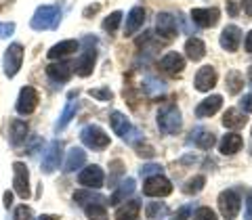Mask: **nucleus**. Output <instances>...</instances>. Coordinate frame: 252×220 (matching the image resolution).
<instances>
[{
	"label": "nucleus",
	"instance_id": "nucleus-13",
	"mask_svg": "<svg viewBox=\"0 0 252 220\" xmlns=\"http://www.w3.org/2000/svg\"><path fill=\"white\" fill-rule=\"evenodd\" d=\"M156 31L164 40H172L177 36V19L170 13H158L156 15Z\"/></svg>",
	"mask_w": 252,
	"mask_h": 220
},
{
	"label": "nucleus",
	"instance_id": "nucleus-24",
	"mask_svg": "<svg viewBox=\"0 0 252 220\" xmlns=\"http://www.w3.org/2000/svg\"><path fill=\"white\" fill-rule=\"evenodd\" d=\"M78 44L76 40H63L59 44H55L49 49V53H46V57L53 59V61H57V59H63V57H69V55H74L78 51Z\"/></svg>",
	"mask_w": 252,
	"mask_h": 220
},
{
	"label": "nucleus",
	"instance_id": "nucleus-42",
	"mask_svg": "<svg viewBox=\"0 0 252 220\" xmlns=\"http://www.w3.org/2000/svg\"><path fill=\"white\" fill-rule=\"evenodd\" d=\"M160 166L158 164H147V166H143L141 168V176H145V178H149V176H156V174H160Z\"/></svg>",
	"mask_w": 252,
	"mask_h": 220
},
{
	"label": "nucleus",
	"instance_id": "nucleus-38",
	"mask_svg": "<svg viewBox=\"0 0 252 220\" xmlns=\"http://www.w3.org/2000/svg\"><path fill=\"white\" fill-rule=\"evenodd\" d=\"M109 170H112V178H109V185H116V180L120 178L122 174H124V164L120 162V160H114L112 164H109Z\"/></svg>",
	"mask_w": 252,
	"mask_h": 220
},
{
	"label": "nucleus",
	"instance_id": "nucleus-18",
	"mask_svg": "<svg viewBox=\"0 0 252 220\" xmlns=\"http://www.w3.org/2000/svg\"><path fill=\"white\" fill-rule=\"evenodd\" d=\"M94 61H97V51L94 49H86L80 57L74 63V72L80 78H89L94 69Z\"/></svg>",
	"mask_w": 252,
	"mask_h": 220
},
{
	"label": "nucleus",
	"instance_id": "nucleus-39",
	"mask_svg": "<svg viewBox=\"0 0 252 220\" xmlns=\"http://www.w3.org/2000/svg\"><path fill=\"white\" fill-rule=\"evenodd\" d=\"M193 220H219L217 218V212L210 210V208H198L193 212Z\"/></svg>",
	"mask_w": 252,
	"mask_h": 220
},
{
	"label": "nucleus",
	"instance_id": "nucleus-49",
	"mask_svg": "<svg viewBox=\"0 0 252 220\" xmlns=\"http://www.w3.org/2000/svg\"><path fill=\"white\" fill-rule=\"evenodd\" d=\"M242 6H244V13H246L248 17H252V0H244Z\"/></svg>",
	"mask_w": 252,
	"mask_h": 220
},
{
	"label": "nucleus",
	"instance_id": "nucleus-22",
	"mask_svg": "<svg viewBox=\"0 0 252 220\" xmlns=\"http://www.w3.org/2000/svg\"><path fill=\"white\" fill-rule=\"evenodd\" d=\"M248 122V117L246 113L242 111V109H235V107H229L227 111L223 113V126L225 128H229V130H240L244 128Z\"/></svg>",
	"mask_w": 252,
	"mask_h": 220
},
{
	"label": "nucleus",
	"instance_id": "nucleus-11",
	"mask_svg": "<svg viewBox=\"0 0 252 220\" xmlns=\"http://www.w3.org/2000/svg\"><path fill=\"white\" fill-rule=\"evenodd\" d=\"M109 124H112V130L118 137H122L124 140H132V137L137 135V130L132 128V124L128 122V117L120 111H112L109 115Z\"/></svg>",
	"mask_w": 252,
	"mask_h": 220
},
{
	"label": "nucleus",
	"instance_id": "nucleus-44",
	"mask_svg": "<svg viewBox=\"0 0 252 220\" xmlns=\"http://www.w3.org/2000/svg\"><path fill=\"white\" fill-rule=\"evenodd\" d=\"M240 109L244 113H252V92L244 94V99L240 101Z\"/></svg>",
	"mask_w": 252,
	"mask_h": 220
},
{
	"label": "nucleus",
	"instance_id": "nucleus-48",
	"mask_svg": "<svg viewBox=\"0 0 252 220\" xmlns=\"http://www.w3.org/2000/svg\"><path fill=\"white\" fill-rule=\"evenodd\" d=\"M244 49H246V53L252 55V29L248 31V36H246V42H244Z\"/></svg>",
	"mask_w": 252,
	"mask_h": 220
},
{
	"label": "nucleus",
	"instance_id": "nucleus-35",
	"mask_svg": "<svg viewBox=\"0 0 252 220\" xmlns=\"http://www.w3.org/2000/svg\"><path fill=\"white\" fill-rule=\"evenodd\" d=\"M84 212H86V218H89V220H109L107 210H105L103 203H93V206H86Z\"/></svg>",
	"mask_w": 252,
	"mask_h": 220
},
{
	"label": "nucleus",
	"instance_id": "nucleus-1",
	"mask_svg": "<svg viewBox=\"0 0 252 220\" xmlns=\"http://www.w3.org/2000/svg\"><path fill=\"white\" fill-rule=\"evenodd\" d=\"M61 21V6L59 4H44L38 6L36 13L32 15L30 26L36 31H44V29H55Z\"/></svg>",
	"mask_w": 252,
	"mask_h": 220
},
{
	"label": "nucleus",
	"instance_id": "nucleus-5",
	"mask_svg": "<svg viewBox=\"0 0 252 220\" xmlns=\"http://www.w3.org/2000/svg\"><path fill=\"white\" fill-rule=\"evenodd\" d=\"M38 103H40L38 90L34 88V86H23V88L19 90L17 105H15V109H17V113H19V115H32V113L36 111Z\"/></svg>",
	"mask_w": 252,
	"mask_h": 220
},
{
	"label": "nucleus",
	"instance_id": "nucleus-3",
	"mask_svg": "<svg viewBox=\"0 0 252 220\" xmlns=\"http://www.w3.org/2000/svg\"><path fill=\"white\" fill-rule=\"evenodd\" d=\"M183 126V120H181V111L175 105L164 107L160 113H158V128H160L164 135H177Z\"/></svg>",
	"mask_w": 252,
	"mask_h": 220
},
{
	"label": "nucleus",
	"instance_id": "nucleus-47",
	"mask_svg": "<svg viewBox=\"0 0 252 220\" xmlns=\"http://www.w3.org/2000/svg\"><path fill=\"white\" fill-rule=\"evenodd\" d=\"M99 9H101V4H93V6H86V9H84V17H91V15L99 13Z\"/></svg>",
	"mask_w": 252,
	"mask_h": 220
},
{
	"label": "nucleus",
	"instance_id": "nucleus-15",
	"mask_svg": "<svg viewBox=\"0 0 252 220\" xmlns=\"http://www.w3.org/2000/svg\"><path fill=\"white\" fill-rule=\"evenodd\" d=\"M46 76L51 78L53 82H67L69 78L74 76V63L69 61H57V63H51L46 65Z\"/></svg>",
	"mask_w": 252,
	"mask_h": 220
},
{
	"label": "nucleus",
	"instance_id": "nucleus-25",
	"mask_svg": "<svg viewBox=\"0 0 252 220\" xmlns=\"http://www.w3.org/2000/svg\"><path fill=\"white\" fill-rule=\"evenodd\" d=\"M84 164H86V153H84V149L72 147V149L67 151V160H65V166H63V172H76V170H80Z\"/></svg>",
	"mask_w": 252,
	"mask_h": 220
},
{
	"label": "nucleus",
	"instance_id": "nucleus-19",
	"mask_svg": "<svg viewBox=\"0 0 252 220\" xmlns=\"http://www.w3.org/2000/svg\"><path fill=\"white\" fill-rule=\"evenodd\" d=\"M145 23V9L143 6H132L126 15V23H124V36H132L137 29L143 28Z\"/></svg>",
	"mask_w": 252,
	"mask_h": 220
},
{
	"label": "nucleus",
	"instance_id": "nucleus-26",
	"mask_svg": "<svg viewBox=\"0 0 252 220\" xmlns=\"http://www.w3.org/2000/svg\"><path fill=\"white\" fill-rule=\"evenodd\" d=\"M141 214V203L137 199H130V201H124L120 208L116 210L114 218L116 220H137Z\"/></svg>",
	"mask_w": 252,
	"mask_h": 220
},
{
	"label": "nucleus",
	"instance_id": "nucleus-27",
	"mask_svg": "<svg viewBox=\"0 0 252 220\" xmlns=\"http://www.w3.org/2000/svg\"><path fill=\"white\" fill-rule=\"evenodd\" d=\"M74 201L78 203V206H93V203H107V199L103 197V195H99V193H94L93 189H80V191H76L74 193Z\"/></svg>",
	"mask_w": 252,
	"mask_h": 220
},
{
	"label": "nucleus",
	"instance_id": "nucleus-9",
	"mask_svg": "<svg viewBox=\"0 0 252 220\" xmlns=\"http://www.w3.org/2000/svg\"><path fill=\"white\" fill-rule=\"evenodd\" d=\"M143 193L147 197H168L172 193V183L162 176V174H156V176H149L143 185Z\"/></svg>",
	"mask_w": 252,
	"mask_h": 220
},
{
	"label": "nucleus",
	"instance_id": "nucleus-51",
	"mask_svg": "<svg viewBox=\"0 0 252 220\" xmlns=\"http://www.w3.org/2000/svg\"><path fill=\"white\" fill-rule=\"evenodd\" d=\"M11 206H13V193H9V191H6V193H4V208L9 210Z\"/></svg>",
	"mask_w": 252,
	"mask_h": 220
},
{
	"label": "nucleus",
	"instance_id": "nucleus-34",
	"mask_svg": "<svg viewBox=\"0 0 252 220\" xmlns=\"http://www.w3.org/2000/svg\"><path fill=\"white\" fill-rule=\"evenodd\" d=\"M204 185H206V176L198 174V176L189 178L187 183L183 185V193H185V195H198L202 189H204Z\"/></svg>",
	"mask_w": 252,
	"mask_h": 220
},
{
	"label": "nucleus",
	"instance_id": "nucleus-20",
	"mask_svg": "<svg viewBox=\"0 0 252 220\" xmlns=\"http://www.w3.org/2000/svg\"><path fill=\"white\" fill-rule=\"evenodd\" d=\"M220 105H223V97L220 94H210V97H206L204 101H200L198 107H195V115L198 117H210L215 115Z\"/></svg>",
	"mask_w": 252,
	"mask_h": 220
},
{
	"label": "nucleus",
	"instance_id": "nucleus-32",
	"mask_svg": "<svg viewBox=\"0 0 252 220\" xmlns=\"http://www.w3.org/2000/svg\"><path fill=\"white\" fill-rule=\"evenodd\" d=\"M76 111H78V103H74V101H69V103L65 105V109H63V113H61V117L57 120V124H55V130H65L67 128V124L74 120V115H76Z\"/></svg>",
	"mask_w": 252,
	"mask_h": 220
},
{
	"label": "nucleus",
	"instance_id": "nucleus-14",
	"mask_svg": "<svg viewBox=\"0 0 252 220\" xmlns=\"http://www.w3.org/2000/svg\"><path fill=\"white\" fill-rule=\"evenodd\" d=\"M30 135V128L23 120H9V126H6V138L13 147H19L28 140Z\"/></svg>",
	"mask_w": 252,
	"mask_h": 220
},
{
	"label": "nucleus",
	"instance_id": "nucleus-52",
	"mask_svg": "<svg viewBox=\"0 0 252 220\" xmlns=\"http://www.w3.org/2000/svg\"><path fill=\"white\" fill-rule=\"evenodd\" d=\"M38 220H61V218H59V216H55V214H42Z\"/></svg>",
	"mask_w": 252,
	"mask_h": 220
},
{
	"label": "nucleus",
	"instance_id": "nucleus-31",
	"mask_svg": "<svg viewBox=\"0 0 252 220\" xmlns=\"http://www.w3.org/2000/svg\"><path fill=\"white\" fill-rule=\"evenodd\" d=\"M225 86H227V92L229 94H238L244 86V76L238 69H231V72H227V76H225Z\"/></svg>",
	"mask_w": 252,
	"mask_h": 220
},
{
	"label": "nucleus",
	"instance_id": "nucleus-37",
	"mask_svg": "<svg viewBox=\"0 0 252 220\" xmlns=\"http://www.w3.org/2000/svg\"><path fill=\"white\" fill-rule=\"evenodd\" d=\"M89 94L93 99H99V101H112L114 99V92L109 90L107 86H105V88H91Z\"/></svg>",
	"mask_w": 252,
	"mask_h": 220
},
{
	"label": "nucleus",
	"instance_id": "nucleus-6",
	"mask_svg": "<svg viewBox=\"0 0 252 220\" xmlns=\"http://www.w3.org/2000/svg\"><path fill=\"white\" fill-rule=\"evenodd\" d=\"M21 63H23V46L19 42H13L9 49L4 51V59H2L6 78H15V76H17L19 69H21Z\"/></svg>",
	"mask_w": 252,
	"mask_h": 220
},
{
	"label": "nucleus",
	"instance_id": "nucleus-10",
	"mask_svg": "<svg viewBox=\"0 0 252 220\" xmlns=\"http://www.w3.org/2000/svg\"><path fill=\"white\" fill-rule=\"evenodd\" d=\"M103 180H105V174L101 166L93 164V166H86L80 174H78V183L86 189H101L103 187Z\"/></svg>",
	"mask_w": 252,
	"mask_h": 220
},
{
	"label": "nucleus",
	"instance_id": "nucleus-16",
	"mask_svg": "<svg viewBox=\"0 0 252 220\" xmlns=\"http://www.w3.org/2000/svg\"><path fill=\"white\" fill-rule=\"evenodd\" d=\"M189 17H191L195 26H200V28H215L219 23L220 11L215 9V6H212V9H193L189 13Z\"/></svg>",
	"mask_w": 252,
	"mask_h": 220
},
{
	"label": "nucleus",
	"instance_id": "nucleus-8",
	"mask_svg": "<svg viewBox=\"0 0 252 220\" xmlns=\"http://www.w3.org/2000/svg\"><path fill=\"white\" fill-rule=\"evenodd\" d=\"M61 157H63V143L61 140H51L42 155V162H40V168L44 174H53V172L59 168Z\"/></svg>",
	"mask_w": 252,
	"mask_h": 220
},
{
	"label": "nucleus",
	"instance_id": "nucleus-29",
	"mask_svg": "<svg viewBox=\"0 0 252 220\" xmlns=\"http://www.w3.org/2000/svg\"><path fill=\"white\" fill-rule=\"evenodd\" d=\"M191 143L195 147H200L202 151H208V149L215 147V135L208 130H204V128H195L191 132Z\"/></svg>",
	"mask_w": 252,
	"mask_h": 220
},
{
	"label": "nucleus",
	"instance_id": "nucleus-50",
	"mask_svg": "<svg viewBox=\"0 0 252 220\" xmlns=\"http://www.w3.org/2000/svg\"><path fill=\"white\" fill-rule=\"evenodd\" d=\"M227 9H229V15H231V17H235V15H238V4H235L233 0H229V2H227Z\"/></svg>",
	"mask_w": 252,
	"mask_h": 220
},
{
	"label": "nucleus",
	"instance_id": "nucleus-12",
	"mask_svg": "<svg viewBox=\"0 0 252 220\" xmlns=\"http://www.w3.org/2000/svg\"><path fill=\"white\" fill-rule=\"evenodd\" d=\"M217 82H219V74L212 65H204L198 69V74H195V88L200 92L212 90L217 86Z\"/></svg>",
	"mask_w": 252,
	"mask_h": 220
},
{
	"label": "nucleus",
	"instance_id": "nucleus-2",
	"mask_svg": "<svg viewBox=\"0 0 252 220\" xmlns=\"http://www.w3.org/2000/svg\"><path fill=\"white\" fill-rule=\"evenodd\" d=\"M240 208L242 199L235 189H225V191L219 193V212L225 220H235V216L240 214Z\"/></svg>",
	"mask_w": 252,
	"mask_h": 220
},
{
	"label": "nucleus",
	"instance_id": "nucleus-21",
	"mask_svg": "<svg viewBox=\"0 0 252 220\" xmlns=\"http://www.w3.org/2000/svg\"><path fill=\"white\" fill-rule=\"evenodd\" d=\"M160 67H162L166 74L177 76V74H181V72L185 69V59L181 57L179 53H166V55H164V57L160 59Z\"/></svg>",
	"mask_w": 252,
	"mask_h": 220
},
{
	"label": "nucleus",
	"instance_id": "nucleus-43",
	"mask_svg": "<svg viewBox=\"0 0 252 220\" xmlns=\"http://www.w3.org/2000/svg\"><path fill=\"white\" fill-rule=\"evenodd\" d=\"M189 216H191V206H183L172 214V220H189Z\"/></svg>",
	"mask_w": 252,
	"mask_h": 220
},
{
	"label": "nucleus",
	"instance_id": "nucleus-23",
	"mask_svg": "<svg viewBox=\"0 0 252 220\" xmlns=\"http://www.w3.org/2000/svg\"><path fill=\"white\" fill-rule=\"evenodd\" d=\"M242 147H244V140L238 132H227L219 143V151L223 155H233V153H238Z\"/></svg>",
	"mask_w": 252,
	"mask_h": 220
},
{
	"label": "nucleus",
	"instance_id": "nucleus-40",
	"mask_svg": "<svg viewBox=\"0 0 252 220\" xmlns=\"http://www.w3.org/2000/svg\"><path fill=\"white\" fill-rule=\"evenodd\" d=\"M15 220H34V212L28 206H19L15 210Z\"/></svg>",
	"mask_w": 252,
	"mask_h": 220
},
{
	"label": "nucleus",
	"instance_id": "nucleus-53",
	"mask_svg": "<svg viewBox=\"0 0 252 220\" xmlns=\"http://www.w3.org/2000/svg\"><path fill=\"white\" fill-rule=\"evenodd\" d=\"M248 78H250V82H252V65H250V69H248Z\"/></svg>",
	"mask_w": 252,
	"mask_h": 220
},
{
	"label": "nucleus",
	"instance_id": "nucleus-54",
	"mask_svg": "<svg viewBox=\"0 0 252 220\" xmlns=\"http://www.w3.org/2000/svg\"><path fill=\"white\" fill-rule=\"evenodd\" d=\"M250 137H252V130H250Z\"/></svg>",
	"mask_w": 252,
	"mask_h": 220
},
{
	"label": "nucleus",
	"instance_id": "nucleus-41",
	"mask_svg": "<svg viewBox=\"0 0 252 220\" xmlns=\"http://www.w3.org/2000/svg\"><path fill=\"white\" fill-rule=\"evenodd\" d=\"M135 149H137V155H141V157H154L156 155V151H154V147L152 145H147V143H135Z\"/></svg>",
	"mask_w": 252,
	"mask_h": 220
},
{
	"label": "nucleus",
	"instance_id": "nucleus-33",
	"mask_svg": "<svg viewBox=\"0 0 252 220\" xmlns=\"http://www.w3.org/2000/svg\"><path fill=\"white\" fill-rule=\"evenodd\" d=\"M168 214V206L166 203H160V201H152L145 206V216L149 220H160Z\"/></svg>",
	"mask_w": 252,
	"mask_h": 220
},
{
	"label": "nucleus",
	"instance_id": "nucleus-45",
	"mask_svg": "<svg viewBox=\"0 0 252 220\" xmlns=\"http://www.w3.org/2000/svg\"><path fill=\"white\" fill-rule=\"evenodd\" d=\"M15 31V23H0V38H9Z\"/></svg>",
	"mask_w": 252,
	"mask_h": 220
},
{
	"label": "nucleus",
	"instance_id": "nucleus-7",
	"mask_svg": "<svg viewBox=\"0 0 252 220\" xmlns=\"http://www.w3.org/2000/svg\"><path fill=\"white\" fill-rule=\"evenodd\" d=\"M13 187H15V193H17L21 199H28L32 195V191H30V170L23 162L13 164Z\"/></svg>",
	"mask_w": 252,
	"mask_h": 220
},
{
	"label": "nucleus",
	"instance_id": "nucleus-4",
	"mask_svg": "<svg viewBox=\"0 0 252 220\" xmlns=\"http://www.w3.org/2000/svg\"><path fill=\"white\" fill-rule=\"evenodd\" d=\"M80 140L89 147V149H94V151H101V149H105L109 145V137L103 128H99V126H84L82 132H80Z\"/></svg>",
	"mask_w": 252,
	"mask_h": 220
},
{
	"label": "nucleus",
	"instance_id": "nucleus-46",
	"mask_svg": "<svg viewBox=\"0 0 252 220\" xmlns=\"http://www.w3.org/2000/svg\"><path fill=\"white\" fill-rule=\"evenodd\" d=\"M244 208H246V220H252V191H248Z\"/></svg>",
	"mask_w": 252,
	"mask_h": 220
},
{
	"label": "nucleus",
	"instance_id": "nucleus-30",
	"mask_svg": "<svg viewBox=\"0 0 252 220\" xmlns=\"http://www.w3.org/2000/svg\"><path fill=\"white\" fill-rule=\"evenodd\" d=\"M185 53L191 61H202L204 55H206V44H204L200 38H189L185 42Z\"/></svg>",
	"mask_w": 252,
	"mask_h": 220
},
{
	"label": "nucleus",
	"instance_id": "nucleus-36",
	"mask_svg": "<svg viewBox=\"0 0 252 220\" xmlns=\"http://www.w3.org/2000/svg\"><path fill=\"white\" fill-rule=\"evenodd\" d=\"M120 21H122V13L120 11L109 13L105 17V21H103V29L109 31V34H114V31L118 29V26H120Z\"/></svg>",
	"mask_w": 252,
	"mask_h": 220
},
{
	"label": "nucleus",
	"instance_id": "nucleus-28",
	"mask_svg": "<svg viewBox=\"0 0 252 220\" xmlns=\"http://www.w3.org/2000/svg\"><path fill=\"white\" fill-rule=\"evenodd\" d=\"M135 193V178H126L122 180V185L116 189L112 199H109V206H118V203H124V199L128 197V195Z\"/></svg>",
	"mask_w": 252,
	"mask_h": 220
},
{
	"label": "nucleus",
	"instance_id": "nucleus-17",
	"mask_svg": "<svg viewBox=\"0 0 252 220\" xmlns=\"http://www.w3.org/2000/svg\"><path fill=\"white\" fill-rule=\"evenodd\" d=\"M219 42L227 53H235L240 49V42H242V29L238 26H227L223 31H220Z\"/></svg>",
	"mask_w": 252,
	"mask_h": 220
}]
</instances>
